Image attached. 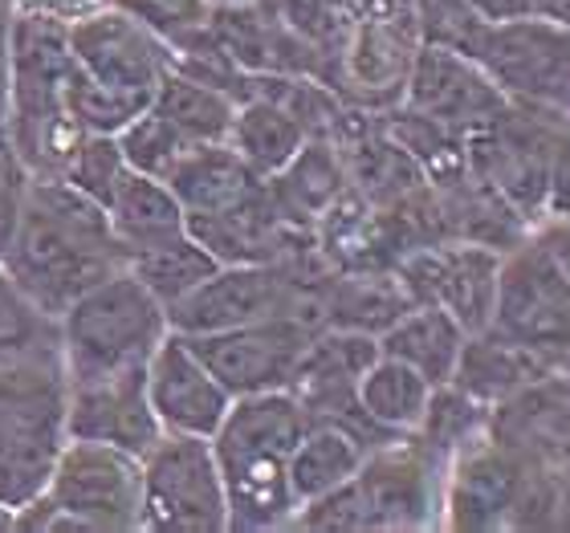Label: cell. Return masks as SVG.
<instances>
[{"label": "cell", "mask_w": 570, "mask_h": 533, "mask_svg": "<svg viewBox=\"0 0 570 533\" xmlns=\"http://www.w3.org/2000/svg\"><path fill=\"white\" fill-rule=\"evenodd\" d=\"M4 269L58 322L61 309L127 269L107 208L61 176H29L21 228L4 253Z\"/></svg>", "instance_id": "1"}, {"label": "cell", "mask_w": 570, "mask_h": 533, "mask_svg": "<svg viewBox=\"0 0 570 533\" xmlns=\"http://www.w3.org/2000/svg\"><path fill=\"white\" fill-rule=\"evenodd\" d=\"M309 427V412L294 392L240 395L216 427L213 452L228 493V530L262 533L294 522L289 452Z\"/></svg>", "instance_id": "2"}, {"label": "cell", "mask_w": 570, "mask_h": 533, "mask_svg": "<svg viewBox=\"0 0 570 533\" xmlns=\"http://www.w3.org/2000/svg\"><path fill=\"white\" fill-rule=\"evenodd\" d=\"M167 330L171 322L164 302L131 269L110 273L61 309L58 346L66 383L107 379V375L147 367V358L167 338Z\"/></svg>", "instance_id": "3"}, {"label": "cell", "mask_w": 570, "mask_h": 533, "mask_svg": "<svg viewBox=\"0 0 570 533\" xmlns=\"http://www.w3.org/2000/svg\"><path fill=\"white\" fill-rule=\"evenodd\" d=\"M66 444L61 346L0 363V505L24 510L46 493Z\"/></svg>", "instance_id": "4"}, {"label": "cell", "mask_w": 570, "mask_h": 533, "mask_svg": "<svg viewBox=\"0 0 570 533\" xmlns=\"http://www.w3.org/2000/svg\"><path fill=\"white\" fill-rule=\"evenodd\" d=\"M142 522V461L95 440H66L46 493L17 510V530L135 533Z\"/></svg>", "instance_id": "5"}, {"label": "cell", "mask_w": 570, "mask_h": 533, "mask_svg": "<svg viewBox=\"0 0 570 533\" xmlns=\"http://www.w3.org/2000/svg\"><path fill=\"white\" fill-rule=\"evenodd\" d=\"M424 46L412 0H346L331 49L326 86L358 110H392L404 98L407 70Z\"/></svg>", "instance_id": "6"}, {"label": "cell", "mask_w": 570, "mask_h": 533, "mask_svg": "<svg viewBox=\"0 0 570 533\" xmlns=\"http://www.w3.org/2000/svg\"><path fill=\"white\" fill-rule=\"evenodd\" d=\"M489 330L562 367L570 358V277L538 233L501 253Z\"/></svg>", "instance_id": "7"}, {"label": "cell", "mask_w": 570, "mask_h": 533, "mask_svg": "<svg viewBox=\"0 0 570 533\" xmlns=\"http://www.w3.org/2000/svg\"><path fill=\"white\" fill-rule=\"evenodd\" d=\"M147 533H225L228 493L213 440L164 436L142 456V522Z\"/></svg>", "instance_id": "8"}, {"label": "cell", "mask_w": 570, "mask_h": 533, "mask_svg": "<svg viewBox=\"0 0 570 533\" xmlns=\"http://www.w3.org/2000/svg\"><path fill=\"white\" fill-rule=\"evenodd\" d=\"M469 58L481 61L513 107L570 115V33L547 17L485 21Z\"/></svg>", "instance_id": "9"}, {"label": "cell", "mask_w": 570, "mask_h": 533, "mask_svg": "<svg viewBox=\"0 0 570 533\" xmlns=\"http://www.w3.org/2000/svg\"><path fill=\"white\" fill-rule=\"evenodd\" d=\"M351 488L363 530H432L440 525L444 461L420 436H392L363 456Z\"/></svg>", "instance_id": "10"}, {"label": "cell", "mask_w": 570, "mask_h": 533, "mask_svg": "<svg viewBox=\"0 0 570 533\" xmlns=\"http://www.w3.org/2000/svg\"><path fill=\"white\" fill-rule=\"evenodd\" d=\"M66 37H70L73 66L95 86L127 98L135 107H151L155 90L171 70V49L115 4L70 21Z\"/></svg>", "instance_id": "11"}, {"label": "cell", "mask_w": 570, "mask_h": 533, "mask_svg": "<svg viewBox=\"0 0 570 533\" xmlns=\"http://www.w3.org/2000/svg\"><path fill=\"white\" fill-rule=\"evenodd\" d=\"M184 338L204 358V367L225 383V392L240 399V395L289 392L314 330L294 318H262L233 330L184 334Z\"/></svg>", "instance_id": "12"}, {"label": "cell", "mask_w": 570, "mask_h": 533, "mask_svg": "<svg viewBox=\"0 0 570 533\" xmlns=\"http://www.w3.org/2000/svg\"><path fill=\"white\" fill-rule=\"evenodd\" d=\"M400 273L412 302L440 306L444 314L461 322L464 330H485L493 318V297H498V269L501 253L476 240H436L404 253L392 265Z\"/></svg>", "instance_id": "13"}, {"label": "cell", "mask_w": 570, "mask_h": 533, "mask_svg": "<svg viewBox=\"0 0 570 533\" xmlns=\"http://www.w3.org/2000/svg\"><path fill=\"white\" fill-rule=\"evenodd\" d=\"M525 456L493 432L456 452L444 464V497H440V525L449 530H505L513 501L522 493L530 464Z\"/></svg>", "instance_id": "14"}, {"label": "cell", "mask_w": 570, "mask_h": 533, "mask_svg": "<svg viewBox=\"0 0 570 533\" xmlns=\"http://www.w3.org/2000/svg\"><path fill=\"white\" fill-rule=\"evenodd\" d=\"M400 102L444 122L456 135L481 131L510 107V98L501 95L498 82L481 70V61H473L461 49L432 46V41L416 49Z\"/></svg>", "instance_id": "15"}, {"label": "cell", "mask_w": 570, "mask_h": 533, "mask_svg": "<svg viewBox=\"0 0 570 533\" xmlns=\"http://www.w3.org/2000/svg\"><path fill=\"white\" fill-rule=\"evenodd\" d=\"M147 399L164 432L200 440H213L233 407L225 383L204 367V358L176 330H167V338L147 358Z\"/></svg>", "instance_id": "16"}, {"label": "cell", "mask_w": 570, "mask_h": 533, "mask_svg": "<svg viewBox=\"0 0 570 533\" xmlns=\"http://www.w3.org/2000/svg\"><path fill=\"white\" fill-rule=\"evenodd\" d=\"M159 436L164 427L147 399V367L66 383V440H95L142 461Z\"/></svg>", "instance_id": "17"}, {"label": "cell", "mask_w": 570, "mask_h": 533, "mask_svg": "<svg viewBox=\"0 0 570 533\" xmlns=\"http://www.w3.org/2000/svg\"><path fill=\"white\" fill-rule=\"evenodd\" d=\"M265 188H269V200L285 225L314 233L322 213L351 188V179H346L343 155L331 139H306V147L277 176L265 179Z\"/></svg>", "instance_id": "18"}, {"label": "cell", "mask_w": 570, "mask_h": 533, "mask_svg": "<svg viewBox=\"0 0 570 533\" xmlns=\"http://www.w3.org/2000/svg\"><path fill=\"white\" fill-rule=\"evenodd\" d=\"M167 188L176 191L188 216L228 213L237 204L253 200L265 188V179L240 159L228 142H196L179 167L167 176Z\"/></svg>", "instance_id": "19"}, {"label": "cell", "mask_w": 570, "mask_h": 533, "mask_svg": "<svg viewBox=\"0 0 570 533\" xmlns=\"http://www.w3.org/2000/svg\"><path fill=\"white\" fill-rule=\"evenodd\" d=\"M550 371L559 367H550L547 358L530 355L525 346L510 343V338H501V334H493L485 326V330L464 338L461 358H456V371H452L449 383H456L473 399L498 407V403L513 399L525 387H534L538 379H547Z\"/></svg>", "instance_id": "20"}, {"label": "cell", "mask_w": 570, "mask_h": 533, "mask_svg": "<svg viewBox=\"0 0 570 533\" xmlns=\"http://www.w3.org/2000/svg\"><path fill=\"white\" fill-rule=\"evenodd\" d=\"M110 228L119 240L122 257H131L139 249H151L159 240L188 233V213L176 200V191L167 188L164 179L139 176V171H122L119 188L110 191L107 200Z\"/></svg>", "instance_id": "21"}, {"label": "cell", "mask_w": 570, "mask_h": 533, "mask_svg": "<svg viewBox=\"0 0 570 533\" xmlns=\"http://www.w3.org/2000/svg\"><path fill=\"white\" fill-rule=\"evenodd\" d=\"M464 338H469V330L452 314H444L440 306H428V302H412L380 334V355H392L407 367H416L432 387H440V383L452 379Z\"/></svg>", "instance_id": "22"}, {"label": "cell", "mask_w": 570, "mask_h": 533, "mask_svg": "<svg viewBox=\"0 0 570 533\" xmlns=\"http://www.w3.org/2000/svg\"><path fill=\"white\" fill-rule=\"evenodd\" d=\"M367 444L343 424L331 420H309V427L302 432V440L289 452V493H294L297 510L309 501L326 497L331 488L346 485L358 473V464L367 456Z\"/></svg>", "instance_id": "23"}, {"label": "cell", "mask_w": 570, "mask_h": 533, "mask_svg": "<svg viewBox=\"0 0 570 533\" xmlns=\"http://www.w3.org/2000/svg\"><path fill=\"white\" fill-rule=\"evenodd\" d=\"M306 127L269 95H249L237 102L228 147L245 159L262 179L277 176L302 147H306Z\"/></svg>", "instance_id": "24"}, {"label": "cell", "mask_w": 570, "mask_h": 533, "mask_svg": "<svg viewBox=\"0 0 570 533\" xmlns=\"http://www.w3.org/2000/svg\"><path fill=\"white\" fill-rule=\"evenodd\" d=\"M432 392L436 387L416 367H407L392 355H375V363L358 379V407L387 436H412L424 420Z\"/></svg>", "instance_id": "25"}, {"label": "cell", "mask_w": 570, "mask_h": 533, "mask_svg": "<svg viewBox=\"0 0 570 533\" xmlns=\"http://www.w3.org/2000/svg\"><path fill=\"white\" fill-rule=\"evenodd\" d=\"M151 107L164 115L179 135L191 142H228L237 98L213 82H200L184 70H167V78L155 90Z\"/></svg>", "instance_id": "26"}, {"label": "cell", "mask_w": 570, "mask_h": 533, "mask_svg": "<svg viewBox=\"0 0 570 533\" xmlns=\"http://www.w3.org/2000/svg\"><path fill=\"white\" fill-rule=\"evenodd\" d=\"M127 269L171 309L179 297H188L204 277H213V273L220 269V261L204 249L200 240L191 237V228H188V233L159 240L151 249L131 253V257H127Z\"/></svg>", "instance_id": "27"}, {"label": "cell", "mask_w": 570, "mask_h": 533, "mask_svg": "<svg viewBox=\"0 0 570 533\" xmlns=\"http://www.w3.org/2000/svg\"><path fill=\"white\" fill-rule=\"evenodd\" d=\"M489 420H493V407H489V403L473 399V395L461 392L456 383H440L436 392H432V399H428V412L412 436L424 440L428 448L449 464L456 452H464L469 444L489 436Z\"/></svg>", "instance_id": "28"}, {"label": "cell", "mask_w": 570, "mask_h": 533, "mask_svg": "<svg viewBox=\"0 0 570 533\" xmlns=\"http://www.w3.org/2000/svg\"><path fill=\"white\" fill-rule=\"evenodd\" d=\"M115 139H119L122 159H127L131 171L151 176V179H164V184H167V176L179 167V159L196 147L188 135H179L155 107L139 110V115H135V119L115 135Z\"/></svg>", "instance_id": "29"}, {"label": "cell", "mask_w": 570, "mask_h": 533, "mask_svg": "<svg viewBox=\"0 0 570 533\" xmlns=\"http://www.w3.org/2000/svg\"><path fill=\"white\" fill-rule=\"evenodd\" d=\"M58 346V322L24 294L21 282L0 265V363Z\"/></svg>", "instance_id": "30"}, {"label": "cell", "mask_w": 570, "mask_h": 533, "mask_svg": "<svg viewBox=\"0 0 570 533\" xmlns=\"http://www.w3.org/2000/svg\"><path fill=\"white\" fill-rule=\"evenodd\" d=\"M110 4L122 9L127 17H135L142 29H151L171 53L208 37L216 12L208 0H110Z\"/></svg>", "instance_id": "31"}, {"label": "cell", "mask_w": 570, "mask_h": 533, "mask_svg": "<svg viewBox=\"0 0 570 533\" xmlns=\"http://www.w3.org/2000/svg\"><path fill=\"white\" fill-rule=\"evenodd\" d=\"M122 171H127V159H122L119 139L115 135H90V131L73 142V151L61 164V179L73 184L78 191H86L102 208H107L110 191L119 188Z\"/></svg>", "instance_id": "32"}, {"label": "cell", "mask_w": 570, "mask_h": 533, "mask_svg": "<svg viewBox=\"0 0 570 533\" xmlns=\"http://www.w3.org/2000/svg\"><path fill=\"white\" fill-rule=\"evenodd\" d=\"M24 188H29V171L24 167H4L0 171V261L9 253L24 213Z\"/></svg>", "instance_id": "33"}, {"label": "cell", "mask_w": 570, "mask_h": 533, "mask_svg": "<svg viewBox=\"0 0 570 533\" xmlns=\"http://www.w3.org/2000/svg\"><path fill=\"white\" fill-rule=\"evenodd\" d=\"M547 216H570V119H562L559 139H554V155H550Z\"/></svg>", "instance_id": "34"}, {"label": "cell", "mask_w": 570, "mask_h": 533, "mask_svg": "<svg viewBox=\"0 0 570 533\" xmlns=\"http://www.w3.org/2000/svg\"><path fill=\"white\" fill-rule=\"evenodd\" d=\"M21 12H41V17H53V21H78V17H90V12L107 9L110 0H12Z\"/></svg>", "instance_id": "35"}, {"label": "cell", "mask_w": 570, "mask_h": 533, "mask_svg": "<svg viewBox=\"0 0 570 533\" xmlns=\"http://www.w3.org/2000/svg\"><path fill=\"white\" fill-rule=\"evenodd\" d=\"M534 233L550 245V253L559 257V265L567 269L570 277V216H547V220H538Z\"/></svg>", "instance_id": "36"}, {"label": "cell", "mask_w": 570, "mask_h": 533, "mask_svg": "<svg viewBox=\"0 0 570 533\" xmlns=\"http://www.w3.org/2000/svg\"><path fill=\"white\" fill-rule=\"evenodd\" d=\"M469 9L481 21H518V17H534V0H469Z\"/></svg>", "instance_id": "37"}, {"label": "cell", "mask_w": 570, "mask_h": 533, "mask_svg": "<svg viewBox=\"0 0 570 533\" xmlns=\"http://www.w3.org/2000/svg\"><path fill=\"white\" fill-rule=\"evenodd\" d=\"M534 17H547L570 33V0H534Z\"/></svg>", "instance_id": "38"}, {"label": "cell", "mask_w": 570, "mask_h": 533, "mask_svg": "<svg viewBox=\"0 0 570 533\" xmlns=\"http://www.w3.org/2000/svg\"><path fill=\"white\" fill-rule=\"evenodd\" d=\"M9 115V46H0V122Z\"/></svg>", "instance_id": "39"}, {"label": "cell", "mask_w": 570, "mask_h": 533, "mask_svg": "<svg viewBox=\"0 0 570 533\" xmlns=\"http://www.w3.org/2000/svg\"><path fill=\"white\" fill-rule=\"evenodd\" d=\"M282 4H343V0H282Z\"/></svg>", "instance_id": "40"}, {"label": "cell", "mask_w": 570, "mask_h": 533, "mask_svg": "<svg viewBox=\"0 0 570 533\" xmlns=\"http://www.w3.org/2000/svg\"><path fill=\"white\" fill-rule=\"evenodd\" d=\"M559 371H562V379H567V383H570V358H567V363H562V367H559Z\"/></svg>", "instance_id": "41"}]
</instances>
